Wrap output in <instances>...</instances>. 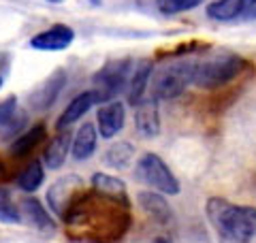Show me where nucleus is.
I'll use <instances>...</instances> for the list:
<instances>
[{
	"label": "nucleus",
	"mask_w": 256,
	"mask_h": 243,
	"mask_svg": "<svg viewBox=\"0 0 256 243\" xmlns=\"http://www.w3.org/2000/svg\"><path fill=\"white\" fill-rule=\"evenodd\" d=\"M0 86H2V77H0Z\"/></svg>",
	"instance_id": "28"
},
{
	"label": "nucleus",
	"mask_w": 256,
	"mask_h": 243,
	"mask_svg": "<svg viewBox=\"0 0 256 243\" xmlns=\"http://www.w3.org/2000/svg\"><path fill=\"white\" fill-rule=\"evenodd\" d=\"M75 40V30L66 24H54L52 28L38 32L30 38V45L41 52H62Z\"/></svg>",
	"instance_id": "8"
},
{
	"label": "nucleus",
	"mask_w": 256,
	"mask_h": 243,
	"mask_svg": "<svg viewBox=\"0 0 256 243\" xmlns=\"http://www.w3.org/2000/svg\"><path fill=\"white\" fill-rule=\"evenodd\" d=\"M132 156H134V148L128 141H120V143H114L111 148L105 152V164L111 166V168H126L128 164L132 162Z\"/></svg>",
	"instance_id": "21"
},
{
	"label": "nucleus",
	"mask_w": 256,
	"mask_h": 243,
	"mask_svg": "<svg viewBox=\"0 0 256 243\" xmlns=\"http://www.w3.org/2000/svg\"><path fill=\"white\" fill-rule=\"evenodd\" d=\"M43 180H45V171H43V162L41 160H30L28 164L18 173V177H15L20 190L28 192V194L36 192L38 188H41Z\"/></svg>",
	"instance_id": "19"
},
{
	"label": "nucleus",
	"mask_w": 256,
	"mask_h": 243,
	"mask_svg": "<svg viewBox=\"0 0 256 243\" xmlns=\"http://www.w3.org/2000/svg\"><path fill=\"white\" fill-rule=\"evenodd\" d=\"M124 122H126V109L118 100H107L96 111V128H98L102 139L118 136L124 128Z\"/></svg>",
	"instance_id": "7"
},
{
	"label": "nucleus",
	"mask_w": 256,
	"mask_h": 243,
	"mask_svg": "<svg viewBox=\"0 0 256 243\" xmlns=\"http://www.w3.org/2000/svg\"><path fill=\"white\" fill-rule=\"evenodd\" d=\"M82 177L79 175H66V177H60L50 190H47V202H50L52 212H56L58 216H62V212L66 209L68 200L75 196V194L82 190Z\"/></svg>",
	"instance_id": "9"
},
{
	"label": "nucleus",
	"mask_w": 256,
	"mask_h": 243,
	"mask_svg": "<svg viewBox=\"0 0 256 243\" xmlns=\"http://www.w3.org/2000/svg\"><path fill=\"white\" fill-rule=\"evenodd\" d=\"M20 212H22V222H26L28 226H32V228H36L41 232H54L56 230V222H54L52 214L43 207V202L38 198L26 196L22 200Z\"/></svg>",
	"instance_id": "12"
},
{
	"label": "nucleus",
	"mask_w": 256,
	"mask_h": 243,
	"mask_svg": "<svg viewBox=\"0 0 256 243\" xmlns=\"http://www.w3.org/2000/svg\"><path fill=\"white\" fill-rule=\"evenodd\" d=\"M68 237L77 243H120L130 230L128 194L79 190L62 212Z\"/></svg>",
	"instance_id": "1"
},
{
	"label": "nucleus",
	"mask_w": 256,
	"mask_h": 243,
	"mask_svg": "<svg viewBox=\"0 0 256 243\" xmlns=\"http://www.w3.org/2000/svg\"><path fill=\"white\" fill-rule=\"evenodd\" d=\"M242 20H256V0H248Z\"/></svg>",
	"instance_id": "26"
},
{
	"label": "nucleus",
	"mask_w": 256,
	"mask_h": 243,
	"mask_svg": "<svg viewBox=\"0 0 256 243\" xmlns=\"http://www.w3.org/2000/svg\"><path fill=\"white\" fill-rule=\"evenodd\" d=\"M70 145H73V136H70L66 130L58 132V136H54V139L47 143L45 148V156H43V162L47 168H60L64 164V160H66L68 152H70Z\"/></svg>",
	"instance_id": "17"
},
{
	"label": "nucleus",
	"mask_w": 256,
	"mask_h": 243,
	"mask_svg": "<svg viewBox=\"0 0 256 243\" xmlns=\"http://www.w3.org/2000/svg\"><path fill=\"white\" fill-rule=\"evenodd\" d=\"M96 143H98V128L94 124L79 126L77 134L73 136V145H70V154L77 162H86L96 152Z\"/></svg>",
	"instance_id": "15"
},
{
	"label": "nucleus",
	"mask_w": 256,
	"mask_h": 243,
	"mask_svg": "<svg viewBox=\"0 0 256 243\" xmlns=\"http://www.w3.org/2000/svg\"><path fill=\"white\" fill-rule=\"evenodd\" d=\"M137 200L139 205L146 209L148 216L152 218V220H156L158 224H169L173 220V212H171V205L166 202L164 194L160 192H139L137 194Z\"/></svg>",
	"instance_id": "13"
},
{
	"label": "nucleus",
	"mask_w": 256,
	"mask_h": 243,
	"mask_svg": "<svg viewBox=\"0 0 256 243\" xmlns=\"http://www.w3.org/2000/svg\"><path fill=\"white\" fill-rule=\"evenodd\" d=\"M152 75H154V64L152 62H139L137 68L132 70L130 79H128V102H130L132 107L146 98Z\"/></svg>",
	"instance_id": "16"
},
{
	"label": "nucleus",
	"mask_w": 256,
	"mask_h": 243,
	"mask_svg": "<svg viewBox=\"0 0 256 243\" xmlns=\"http://www.w3.org/2000/svg\"><path fill=\"white\" fill-rule=\"evenodd\" d=\"M96 102H100V96L96 90H86L82 94H77L75 98L66 104V109L60 113L58 122H56V124H58V130H66L70 124H75L77 120H82Z\"/></svg>",
	"instance_id": "11"
},
{
	"label": "nucleus",
	"mask_w": 256,
	"mask_h": 243,
	"mask_svg": "<svg viewBox=\"0 0 256 243\" xmlns=\"http://www.w3.org/2000/svg\"><path fill=\"white\" fill-rule=\"evenodd\" d=\"M137 177L164 196L180 194V180L173 175L169 164L154 152H146L141 156V160L137 162Z\"/></svg>",
	"instance_id": "5"
},
{
	"label": "nucleus",
	"mask_w": 256,
	"mask_h": 243,
	"mask_svg": "<svg viewBox=\"0 0 256 243\" xmlns=\"http://www.w3.org/2000/svg\"><path fill=\"white\" fill-rule=\"evenodd\" d=\"M45 139H47V128H45V124H34V126H30L26 132H22L18 139L11 143L9 154H11L13 158H26Z\"/></svg>",
	"instance_id": "14"
},
{
	"label": "nucleus",
	"mask_w": 256,
	"mask_h": 243,
	"mask_svg": "<svg viewBox=\"0 0 256 243\" xmlns=\"http://www.w3.org/2000/svg\"><path fill=\"white\" fill-rule=\"evenodd\" d=\"M47 2H62V0H47Z\"/></svg>",
	"instance_id": "27"
},
{
	"label": "nucleus",
	"mask_w": 256,
	"mask_h": 243,
	"mask_svg": "<svg viewBox=\"0 0 256 243\" xmlns=\"http://www.w3.org/2000/svg\"><path fill=\"white\" fill-rule=\"evenodd\" d=\"M248 0H214L207 6V15L216 22H230L244 15Z\"/></svg>",
	"instance_id": "20"
},
{
	"label": "nucleus",
	"mask_w": 256,
	"mask_h": 243,
	"mask_svg": "<svg viewBox=\"0 0 256 243\" xmlns=\"http://www.w3.org/2000/svg\"><path fill=\"white\" fill-rule=\"evenodd\" d=\"M24 122H26V116H20L18 109V98L15 96H9V98L0 100V126L2 128H20Z\"/></svg>",
	"instance_id": "22"
},
{
	"label": "nucleus",
	"mask_w": 256,
	"mask_h": 243,
	"mask_svg": "<svg viewBox=\"0 0 256 243\" xmlns=\"http://www.w3.org/2000/svg\"><path fill=\"white\" fill-rule=\"evenodd\" d=\"M134 126L137 132L146 139H152L160 132V113H158V100L156 98H143L134 104Z\"/></svg>",
	"instance_id": "10"
},
{
	"label": "nucleus",
	"mask_w": 256,
	"mask_h": 243,
	"mask_svg": "<svg viewBox=\"0 0 256 243\" xmlns=\"http://www.w3.org/2000/svg\"><path fill=\"white\" fill-rule=\"evenodd\" d=\"M192 86V60H178L164 64L158 72L152 75L150 90L152 98L156 100H171L186 92Z\"/></svg>",
	"instance_id": "4"
},
{
	"label": "nucleus",
	"mask_w": 256,
	"mask_h": 243,
	"mask_svg": "<svg viewBox=\"0 0 256 243\" xmlns=\"http://www.w3.org/2000/svg\"><path fill=\"white\" fill-rule=\"evenodd\" d=\"M205 0H160L158 9L164 15H178V13H186L196 9L198 4H203Z\"/></svg>",
	"instance_id": "25"
},
{
	"label": "nucleus",
	"mask_w": 256,
	"mask_h": 243,
	"mask_svg": "<svg viewBox=\"0 0 256 243\" xmlns=\"http://www.w3.org/2000/svg\"><path fill=\"white\" fill-rule=\"evenodd\" d=\"M205 214L220 243H252L256 239V207L212 196L205 202Z\"/></svg>",
	"instance_id": "2"
},
{
	"label": "nucleus",
	"mask_w": 256,
	"mask_h": 243,
	"mask_svg": "<svg viewBox=\"0 0 256 243\" xmlns=\"http://www.w3.org/2000/svg\"><path fill=\"white\" fill-rule=\"evenodd\" d=\"M132 75V62L124 60H111L102 68L96 70L94 75V90L98 92L100 102L111 100L116 94H120L128 86V79Z\"/></svg>",
	"instance_id": "6"
},
{
	"label": "nucleus",
	"mask_w": 256,
	"mask_h": 243,
	"mask_svg": "<svg viewBox=\"0 0 256 243\" xmlns=\"http://www.w3.org/2000/svg\"><path fill=\"white\" fill-rule=\"evenodd\" d=\"M248 66V60L233 52H218L207 58H196L192 60V86L201 90H220L242 77Z\"/></svg>",
	"instance_id": "3"
},
{
	"label": "nucleus",
	"mask_w": 256,
	"mask_h": 243,
	"mask_svg": "<svg viewBox=\"0 0 256 243\" xmlns=\"http://www.w3.org/2000/svg\"><path fill=\"white\" fill-rule=\"evenodd\" d=\"M64 70H58V72H54V75L45 81V86L41 88L38 92H34L32 94V98H30V102H32V107L34 109H47L50 104L58 98V92L62 90V86H64Z\"/></svg>",
	"instance_id": "18"
},
{
	"label": "nucleus",
	"mask_w": 256,
	"mask_h": 243,
	"mask_svg": "<svg viewBox=\"0 0 256 243\" xmlns=\"http://www.w3.org/2000/svg\"><path fill=\"white\" fill-rule=\"evenodd\" d=\"M22 212L13 202L11 194L6 188H0V224H20Z\"/></svg>",
	"instance_id": "23"
},
{
	"label": "nucleus",
	"mask_w": 256,
	"mask_h": 243,
	"mask_svg": "<svg viewBox=\"0 0 256 243\" xmlns=\"http://www.w3.org/2000/svg\"><path fill=\"white\" fill-rule=\"evenodd\" d=\"M92 188L107 192V194H128L124 182L118 180V177H111L107 173H94L92 175Z\"/></svg>",
	"instance_id": "24"
}]
</instances>
